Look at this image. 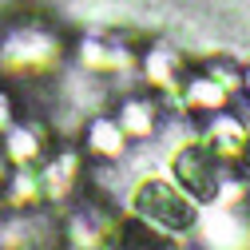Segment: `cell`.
Segmentation results:
<instances>
[{
  "instance_id": "3",
  "label": "cell",
  "mask_w": 250,
  "mask_h": 250,
  "mask_svg": "<svg viewBox=\"0 0 250 250\" xmlns=\"http://www.w3.org/2000/svg\"><path fill=\"white\" fill-rule=\"evenodd\" d=\"M91 143H96L100 151H119V131L111 127V123H96V131H91Z\"/></svg>"
},
{
  "instance_id": "4",
  "label": "cell",
  "mask_w": 250,
  "mask_h": 250,
  "mask_svg": "<svg viewBox=\"0 0 250 250\" xmlns=\"http://www.w3.org/2000/svg\"><path fill=\"white\" fill-rule=\"evenodd\" d=\"M123 123H127L131 131H151V123H147V107L143 104H127V111H123Z\"/></svg>"
},
{
  "instance_id": "1",
  "label": "cell",
  "mask_w": 250,
  "mask_h": 250,
  "mask_svg": "<svg viewBox=\"0 0 250 250\" xmlns=\"http://www.w3.org/2000/svg\"><path fill=\"white\" fill-rule=\"evenodd\" d=\"M135 210L143 218H151L155 227H171V230H187L191 227V203L179 199L167 183H143L135 195Z\"/></svg>"
},
{
  "instance_id": "5",
  "label": "cell",
  "mask_w": 250,
  "mask_h": 250,
  "mask_svg": "<svg viewBox=\"0 0 250 250\" xmlns=\"http://www.w3.org/2000/svg\"><path fill=\"white\" fill-rule=\"evenodd\" d=\"M4 123H8V100L0 96V127H4Z\"/></svg>"
},
{
  "instance_id": "2",
  "label": "cell",
  "mask_w": 250,
  "mask_h": 250,
  "mask_svg": "<svg viewBox=\"0 0 250 250\" xmlns=\"http://www.w3.org/2000/svg\"><path fill=\"white\" fill-rule=\"evenodd\" d=\"M175 175L187 183V191L199 195V199H210L214 195V175L207 167V155L203 151H183L175 159Z\"/></svg>"
}]
</instances>
